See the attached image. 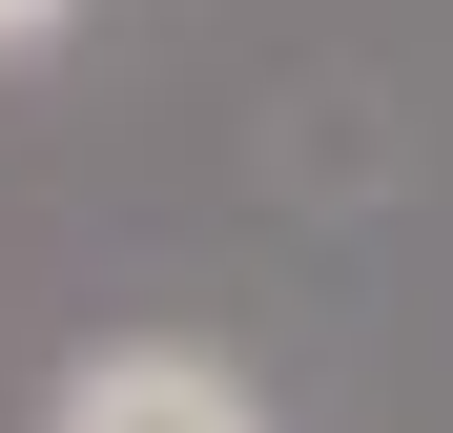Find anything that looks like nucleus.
Segmentation results:
<instances>
[{
	"mask_svg": "<svg viewBox=\"0 0 453 433\" xmlns=\"http://www.w3.org/2000/svg\"><path fill=\"white\" fill-rule=\"evenodd\" d=\"M62 21H83V0H0V62H21V42H62Z\"/></svg>",
	"mask_w": 453,
	"mask_h": 433,
	"instance_id": "f03ea898",
	"label": "nucleus"
},
{
	"mask_svg": "<svg viewBox=\"0 0 453 433\" xmlns=\"http://www.w3.org/2000/svg\"><path fill=\"white\" fill-rule=\"evenodd\" d=\"M42 433H268V392L226 372V351H165V330H124V351H83V372L42 392Z\"/></svg>",
	"mask_w": 453,
	"mask_h": 433,
	"instance_id": "f257e3e1",
	"label": "nucleus"
}]
</instances>
